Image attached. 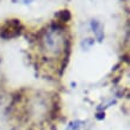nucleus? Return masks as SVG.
Listing matches in <instances>:
<instances>
[{"mask_svg":"<svg viewBox=\"0 0 130 130\" xmlns=\"http://www.w3.org/2000/svg\"><path fill=\"white\" fill-rule=\"evenodd\" d=\"M40 49L45 60L61 59L68 49L67 35L60 25H51L40 37Z\"/></svg>","mask_w":130,"mask_h":130,"instance_id":"obj_1","label":"nucleus"},{"mask_svg":"<svg viewBox=\"0 0 130 130\" xmlns=\"http://www.w3.org/2000/svg\"><path fill=\"white\" fill-rule=\"evenodd\" d=\"M20 30H22V24H20L19 20H8L5 23V25L1 29L0 36L4 37V38H12V37H16V36L19 35Z\"/></svg>","mask_w":130,"mask_h":130,"instance_id":"obj_2","label":"nucleus"},{"mask_svg":"<svg viewBox=\"0 0 130 130\" xmlns=\"http://www.w3.org/2000/svg\"><path fill=\"white\" fill-rule=\"evenodd\" d=\"M91 28L93 29V32H94L95 37L99 42H102L103 38H104V29H103V25L99 23L98 20H92L91 22Z\"/></svg>","mask_w":130,"mask_h":130,"instance_id":"obj_3","label":"nucleus"},{"mask_svg":"<svg viewBox=\"0 0 130 130\" xmlns=\"http://www.w3.org/2000/svg\"><path fill=\"white\" fill-rule=\"evenodd\" d=\"M66 130H85V122H83V121H73L67 125Z\"/></svg>","mask_w":130,"mask_h":130,"instance_id":"obj_4","label":"nucleus"}]
</instances>
